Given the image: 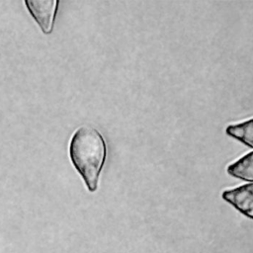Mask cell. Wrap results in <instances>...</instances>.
<instances>
[{
  "instance_id": "1",
  "label": "cell",
  "mask_w": 253,
  "mask_h": 253,
  "mask_svg": "<svg viewBox=\"0 0 253 253\" xmlns=\"http://www.w3.org/2000/svg\"><path fill=\"white\" fill-rule=\"evenodd\" d=\"M69 156L88 190L95 192L107 156V145L103 135L92 126L79 127L71 137Z\"/></svg>"
},
{
  "instance_id": "2",
  "label": "cell",
  "mask_w": 253,
  "mask_h": 253,
  "mask_svg": "<svg viewBox=\"0 0 253 253\" xmlns=\"http://www.w3.org/2000/svg\"><path fill=\"white\" fill-rule=\"evenodd\" d=\"M27 9L44 34H50L57 10L56 0H27Z\"/></svg>"
},
{
  "instance_id": "3",
  "label": "cell",
  "mask_w": 253,
  "mask_h": 253,
  "mask_svg": "<svg viewBox=\"0 0 253 253\" xmlns=\"http://www.w3.org/2000/svg\"><path fill=\"white\" fill-rule=\"evenodd\" d=\"M222 199L242 214L253 219V183L224 191Z\"/></svg>"
},
{
  "instance_id": "4",
  "label": "cell",
  "mask_w": 253,
  "mask_h": 253,
  "mask_svg": "<svg viewBox=\"0 0 253 253\" xmlns=\"http://www.w3.org/2000/svg\"><path fill=\"white\" fill-rule=\"evenodd\" d=\"M227 172L235 178L253 183V151L229 165Z\"/></svg>"
},
{
  "instance_id": "5",
  "label": "cell",
  "mask_w": 253,
  "mask_h": 253,
  "mask_svg": "<svg viewBox=\"0 0 253 253\" xmlns=\"http://www.w3.org/2000/svg\"><path fill=\"white\" fill-rule=\"evenodd\" d=\"M226 133L243 144L253 148V119L226 127Z\"/></svg>"
}]
</instances>
